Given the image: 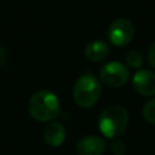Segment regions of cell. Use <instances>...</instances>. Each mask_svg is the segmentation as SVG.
Returning <instances> with one entry per match:
<instances>
[{
    "mask_svg": "<svg viewBox=\"0 0 155 155\" xmlns=\"http://www.w3.org/2000/svg\"><path fill=\"white\" fill-rule=\"evenodd\" d=\"M28 110L38 121H51L59 113V101L53 92L48 90H40L30 97Z\"/></svg>",
    "mask_w": 155,
    "mask_h": 155,
    "instance_id": "1",
    "label": "cell"
},
{
    "mask_svg": "<svg viewBox=\"0 0 155 155\" xmlns=\"http://www.w3.org/2000/svg\"><path fill=\"white\" fill-rule=\"evenodd\" d=\"M128 125V113L120 105L105 108L98 117L99 131L108 138L119 137Z\"/></svg>",
    "mask_w": 155,
    "mask_h": 155,
    "instance_id": "2",
    "label": "cell"
},
{
    "mask_svg": "<svg viewBox=\"0 0 155 155\" xmlns=\"http://www.w3.org/2000/svg\"><path fill=\"white\" fill-rule=\"evenodd\" d=\"M101 92H102V86L99 80L93 75V74H84L81 75L75 85H74V101L75 103L81 107V108H91L93 107L99 97H101Z\"/></svg>",
    "mask_w": 155,
    "mask_h": 155,
    "instance_id": "3",
    "label": "cell"
},
{
    "mask_svg": "<svg viewBox=\"0 0 155 155\" xmlns=\"http://www.w3.org/2000/svg\"><path fill=\"white\" fill-rule=\"evenodd\" d=\"M130 73L125 64L120 62H109L99 70L101 81L109 87H121L128 80Z\"/></svg>",
    "mask_w": 155,
    "mask_h": 155,
    "instance_id": "4",
    "label": "cell"
},
{
    "mask_svg": "<svg viewBox=\"0 0 155 155\" xmlns=\"http://www.w3.org/2000/svg\"><path fill=\"white\" fill-rule=\"evenodd\" d=\"M134 34L132 23L126 18H117L109 25L107 30V36L114 46L127 45Z\"/></svg>",
    "mask_w": 155,
    "mask_h": 155,
    "instance_id": "5",
    "label": "cell"
},
{
    "mask_svg": "<svg viewBox=\"0 0 155 155\" xmlns=\"http://www.w3.org/2000/svg\"><path fill=\"white\" fill-rule=\"evenodd\" d=\"M132 85L134 90L143 96L155 94V73L150 70L139 69L132 78Z\"/></svg>",
    "mask_w": 155,
    "mask_h": 155,
    "instance_id": "6",
    "label": "cell"
},
{
    "mask_svg": "<svg viewBox=\"0 0 155 155\" xmlns=\"http://www.w3.org/2000/svg\"><path fill=\"white\" fill-rule=\"evenodd\" d=\"M78 155H102L105 150V142L98 136L81 138L75 147Z\"/></svg>",
    "mask_w": 155,
    "mask_h": 155,
    "instance_id": "7",
    "label": "cell"
},
{
    "mask_svg": "<svg viewBox=\"0 0 155 155\" xmlns=\"http://www.w3.org/2000/svg\"><path fill=\"white\" fill-rule=\"evenodd\" d=\"M65 139V128L61 122H50L44 130V140L50 147H59Z\"/></svg>",
    "mask_w": 155,
    "mask_h": 155,
    "instance_id": "8",
    "label": "cell"
},
{
    "mask_svg": "<svg viewBox=\"0 0 155 155\" xmlns=\"http://www.w3.org/2000/svg\"><path fill=\"white\" fill-rule=\"evenodd\" d=\"M84 54L91 62H99L107 58V56L109 54V47L104 41L94 40L86 45Z\"/></svg>",
    "mask_w": 155,
    "mask_h": 155,
    "instance_id": "9",
    "label": "cell"
},
{
    "mask_svg": "<svg viewBox=\"0 0 155 155\" xmlns=\"http://www.w3.org/2000/svg\"><path fill=\"white\" fill-rule=\"evenodd\" d=\"M126 63L132 69H139L143 64V57L137 50H131L126 54Z\"/></svg>",
    "mask_w": 155,
    "mask_h": 155,
    "instance_id": "10",
    "label": "cell"
},
{
    "mask_svg": "<svg viewBox=\"0 0 155 155\" xmlns=\"http://www.w3.org/2000/svg\"><path fill=\"white\" fill-rule=\"evenodd\" d=\"M143 117L149 122L155 125V98L150 99L143 107Z\"/></svg>",
    "mask_w": 155,
    "mask_h": 155,
    "instance_id": "11",
    "label": "cell"
},
{
    "mask_svg": "<svg viewBox=\"0 0 155 155\" xmlns=\"http://www.w3.org/2000/svg\"><path fill=\"white\" fill-rule=\"evenodd\" d=\"M111 150L114 154H124L126 150V145L121 139H114L111 142Z\"/></svg>",
    "mask_w": 155,
    "mask_h": 155,
    "instance_id": "12",
    "label": "cell"
},
{
    "mask_svg": "<svg viewBox=\"0 0 155 155\" xmlns=\"http://www.w3.org/2000/svg\"><path fill=\"white\" fill-rule=\"evenodd\" d=\"M148 62L153 68H155V42L150 46L148 51Z\"/></svg>",
    "mask_w": 155,
    "mask_h": 155,
    "instance_id": "13",
    "label": "cell"
},
{
    "mask_svg": "<svg viewBox=\"0 0 155 155\" xmlns=\"http://www.w3.org/2000/svg\"><path fill=\"white\" fill-rule=\"evenodd\" d=\"M6 62V50L4 47H0V65H4Z\"/></svg>",
    "mask_w": 155,
    "mask_h": 155,
    "instance_id": "14",
    "label": "cell"
}]
</instances>
